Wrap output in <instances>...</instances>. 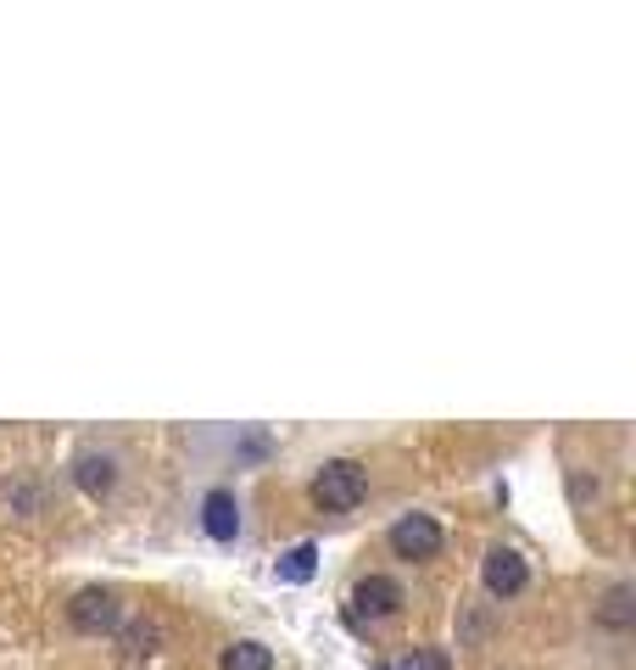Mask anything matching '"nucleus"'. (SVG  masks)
Here are the masks:
<instances>
[{"mask_svg":"<svg viewBox=\"0 0 636 670\" xmlns=\"http://www.w3.org/2000/svg\"><path fill=\"white\" fill-rule=\"evenodd\" d=\"M369 497V469L357 458H324L319 475H313V502L324 515H352L357 502Z\"/></svg>","mask_w":636,"mask_h":670,"instance_id":"1","label":"nucleus"},{"mask_svg":"<svg viewBox=\"0 0 636 670\" xmlns=\"http://www.w3.org/2000/svg\"><path fill=\"white\" fill-rule=\"evenodd\" d=\"M67 626L78 637H112L123 626V593L118 586H84L67 604Z\"/></svg>","mask_w":636,"mask_h":670,"instance_id":"2","label":"nucleus"},{"mask_svg":"<svg viewBox=\"0 0 636 670\" xmlns=\"http://www.w3.org/2000/svg\"><path fill=\"white\" fill-rule=\"evenodd\" d=\"M441 520L435 515H424V509H413V515H402V520H391V531H386V548L397 553V559H408V564H424V559H435L441 553Z\"/></svg>","mask_w":636,"mask_h":670,"instance_id":"3","label":"nucleus"},{"mask_svg":"<svg viewBox=\"0 0 636 670\" xmlns=\"http://www.w3.org/2000/svg\"><path fill=\"white\" fill-rule=\"evenodd\" d=\"M481 586L497 598V604H508V598H519L525 586H530V564H525V553L519 548H508V542H492L486 548V559H481Z\"/></svg>","mask_w":636,"mask_h":670,"instance_id":"4","label":"nucleus"},{"mask_svg":"<svg viewBox=\"0 0 636 670\" xmlns=\"http://www.w3.org/2000/svg\"><path fill=\"white\" fill-rule=\"evenodd\" d=\"M240 491L235 486H207L202 491V531H207V542H218V548H235L240 542Z\"/></svg>","mask_w":636,"mask_h":670,"instance_id":"5","label":"nucleus"},{"mask_svg":"<svg viewBox=\"0 0 636 670\" xmlns=\"http://www.w3.org/2000/svg\"><path fill=\"white\" fill-rule=\"evenodd\" d=\"M73 480H78L84 497H112L118 480H123V458H118L112 447H84V453L73 458Z\"/></svg>","mask_w":636,"mask_h":670,"instance_id":"6","label":"nucleus"},{"mask_svg":"<svg viewBox=\"0 0 636 670\" xmlns=\"http://www.w3.org/2000/svg\"><path fill=\"white\" fill-rule=\"evenodd\" d=\"M402 604H408V593H402V581H391V575H363L352 586V615L357 620H391Z\"/></svg>","mask_w":636,"mask_h":670,"instance_id":"7","label":"nucleus"},{"mask_svg":"<svg viewBox=\"0 0 636 670\" xmlns=\"http://www.w3.org/2000/svg\"><path fill=\"white\" fill-rule=\"evenodd\" d=\"M218 670H274V648L257 642V637H240V642H229V648H224Z\"/></svg>","mask_w":636,"mask_h":670,"instance_id":"8","label":"nucleus"},{"mask_svg":"<svg viewBox=\"0 0 636 670\" xmlns=\"http://www.w3.org/2000/svg\"><path fill=\"white\" fill-rule=\"evenodd\" d=\"M274 575H280L285 586H302V581H313V575H319V542H297L291 553H280Z\"/></svg>","mask_w":636,"mask_h":670,"instance_id":"9","label":"nucleus"},{"mask_svg":"<svg viewBox=\"0 0 636 670\" xmlns=\"http://www.w3.org/2000/svg\"><path fill=\"white\" fill-rule=\"evenodd\" d=\"M112 637L123 642V653H129V659H151V653H157V642H162V626H157V620H140V626L112 631Z\"/></svg>","mask_w":636,"mask_h":670,"instance_id":"10","label":"nucleus"},{"mask_svg":"<svg viewBox=\"0 0 636 670\" xmlns=\"http://www.w3.org/2000/svg\"><path fill=\"white\" fill-rule=\"evenodd\" d=\"M597 615H603V626L625 631V626H630V586H614V593L603 598V609H597Z\"/></svg>","mask_w":636,"mask_h":670,"instance_id":"11","label":"nucleus"},{"mask_svg":"<svg viewBox=\"0 0 636 670\" xmlns=\"http://www.w3.org/2000/svg\"><path fill=\"white\" fill-rule=\"evenodd\" d=\"M397 670H452V653L446 648H413L397 659Z\"/></svg>","mask_w":636,"mask_h":670,"instance_id":"12","label":"nucleus"}]
</instances>
